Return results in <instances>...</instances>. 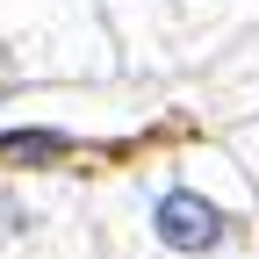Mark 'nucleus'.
<instances>
[{"label": "nucleus", "mask_w": 259, "mask_h": 259, "mask_svg": "<svg viewBox=\"0 0 259 259\" xmlns=\"http://www.w3.org/2000/svg\"><path fill=\"white\" fill-rule=\"evenodd\" d=\"M101 259H259V187L223 151H180L94 194Z\"/></svg>", "instance_id": "obj_1"}, {"label": "nucleus", "mask_w": 259, "mask_h": 259, "mask_svg": "<svg viewBox=\"0 0 259 259\" xmlns=\"http://www.w3.org/2000/svg\"><path fill=\"white\" fill-rule=\"evenodd\" d=\"M0 259H101L94 194L58 180H0Z\"/></svg>", "instance_id": "obj_2"}, {"label": "nucleus", "mask_w": 259, "mask_h": 259, "mask_svg": "<svg viewBox=\"0 0 259 259\" xmlns=\"http://www.w3.org/2000/svg\"><path fill=\"white\" fill-rule=\"evenodd\" d=\"M72 158V137L65 130H8L0 137V173H51Z\"/></svg>", "instance_id": "obj_3"}, {"label": "nucleus", "mask_w": 259, "mask_h": 259, "mask_svg": "<svg viewBox=\"0 0 259 259\" xmlns=\"http://www.w3.org/2000/svg\"><path fill=\"white\" fill-rule=\"evenodd\" d=\"M187 8H223V0H187Z\"/></svg>", "instance_id": "obj_4"}, {"label": "nucleus", "mask_w": 259, "mask_h": 259, "mask_svg": "<svg viewBox=\"0 0 259 259\" xmlns=\"http://www.w3.org/2000/svg\"><path fill=\"white\" fill-rule=\"evenodd\" d=\"M245 151H252V158H259V137H245Z\"/></svg>", "instance_id": "obj_5"}]
</instances>
